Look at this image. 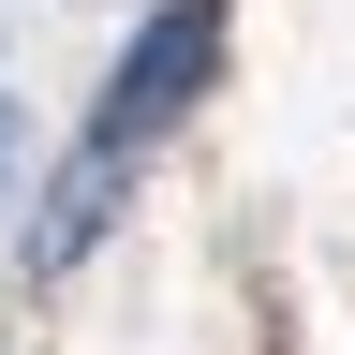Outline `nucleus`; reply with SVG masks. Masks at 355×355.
Wrapping results in <instances>:
<instances>
[{
  "mask_svg": "<svg viewBox=\"0 0 355 355\" xmlns=\"http://www.w3.org/2000/svg\"><path fill=\"white\" fill-rule=\"evenodd\" d=\"M207 60H222V0H163V15L119 44V74H104V119H89V133H104V148H148V133H163V119L207 89Z\"/></svg>",
  "mask_w": 355,
  "mask_h": 355,
  "instance_id": "1",
  "label": "nucleus"
},
{
  "mask_svg": "<svg viewBox=\"0 0 355 355\" xmlns=\"http://www.w3.org/2000/svg\"><path fill=\"white\" fill-rule=\"evenodd\" d=\"M119 178H133V148H104V133H89V148H74L60 178H44V222H30V282L89 266V237L119 222Z\"/></svg>",
  "mask_w": 355,
  "mask_h": 355,
  "instance_id": "2",
  "label": "nucleus"
},
{
  "mask_svg": "<svg viewBox=\"0 0 355 355\" xmlns=\"http://www.w3.org/2000/svg\"><path fill=\"white\" fill-rule=\"evenodd\" d=\"M0 178H15V89H0Z\"/></svg>",
  "mask_w": 355,
  "mask_h": 355,
  "instance_id": "3",
  "label": "nucleus"
}]
</instances>
